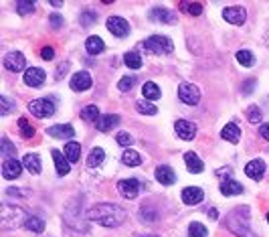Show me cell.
<instances>
[{
	"instance_id": "21",
	"label": "cell",
	"mask_w": 269,
	"mask_h": 237,
	"mask_svg": "<svg viewBox=\"0 0 269 237\" xmlns=\"http://www.w3.org/2000/svg\"><path fill=\"white\" fill-rule=\"evenodd\" d=\"M53 154V160H55V168H57V175L59 177H67L71 173V166H69V160L63 156V152L59 150H51Z\"/></svg>"
},
{
	"instance_id": "1",
	"label": "cell",
	"mask_w": 269,
	"mask_h": 237,
	"mask_svg": "<svg viewBox=\"0 0 269 237\" xmlns=\"http://www.w3.org/2000/svg\"><path fill=\"white\" fill-rule=\"evenodd\" d=\"M87 217L104 227H118L126 221V211L120 207V205H114V203H99L95 207L89 209Z\"/></svg>"
},
{
	"instance_id": "10",
	"label": "cell",
	"mask_w": 269,
	"mask_h": 237,
	"mask_svg": "<svg viewBox=\"0 0 269 237\" xmlns=\"http://www.w3.org/2000/svg\"><path fill=\"white\" fill-rule=\"evenodd\" d=\"M223 18H225L227 22H231V24L239 26V24H243V22H245L247 12H245V8H243V6H229V8H225V10H223Z\"/></svg>"
},
{
	"instance_id": "49",
	"label": "cell",
	"mask_w": 269,
	"mask_h": 237,
	"mask_svg": "<svg viewBox=\"0 0 269 237\" xmlns=\"http://www.w3.org/2000/svg\"><path fill=\"white\" fill-rule=\"evenodd\" d=\"M41 57H43L45 61H51V59L55 57V51H53V47H43V49H41Z\"/></svg>"
},
{
	"instance_id": "4",
	"label": "cell",
	"mask_w": 269,
	"mask_h": 237,
	"mask_svg": "<svg viewBox=\"0 0 269 237\" xmlns=\"http://www.w3.org/2000/svg\"><path fill=\"white\" fill-rule=\"evenodd\" d=\"M144 51L146 53H152V55H170L174 51V43L164 37V35H152L148 37L144 43H142Z\"/></svg>"
},
{
	"instance_id": "39",
	"label": "cell",
	"mask_w": 269,
	"mask_h": 237,
	"mask_svg": "<svg viewBox=\"0 0 269 237\" xmlns=\"http://www.w3.org/2000/svg\"><path fill=\"white\" fill-rule=\"evenodd\" d=\"M18 130H20V136L26 138V140L35 136V128H32V124H28L26 118H20V120H18Z\"/></svg>"
},
{
	"instance_id": "48",
	"label": "cell",
	"mask_w": 269,
	"mask_h": 237,
	"mask_svg": "<svg viewBox=\"0 0 269 237\" xmlns=\"http://www.w3.org/2000/svg\"><path fill=\"white\" fill-rule=\"evenodd\" d=\"M69 67H71V63H69V61L59 63V67H57V71H55V79H63V75L69 71Z\"/></svg>"
},
{
	"instance_id": "22",
	"label": "cell",
	"mask_w": 269,
	"mask_h": 237,
	"mask_svg": "<svg viewBox=\"0 0 269 237\" xmlns=\"http://www.w3.org/2000/svg\"><path fill=\"white\" fill-rule=\"evenodd\" d=\"M184 162H186L188 173H192V175H200V173L205 171L203 160H200L198 154H194V152H186V154H184Z\"/></svg>"
},
{
	"instance_id": "42",
	"label": "cell",
	"mask_w": 269,
	"mask_h": 237,
	"mask_svg": "<svg viewBox=\"0 0 269 237\" xmlns=\"http://www.w3.org/2000/svg\"><path fill=\"white\" fill-rule=\"evenodd\" d=\"M134 85H136V75H126V77H122V79H120V83H118V89L126 93V91H130Z\"/></svg>"
},
{
	"instance_id": "51",
	"label": "cell",
	"mask_w": 269,
	"mask_h": 237,
	"mask_svg": "<svg viewBox=\"0 0 269 237\" xmlns=\"http://www.w3.org/2000/svg\"><path fill=\"white\" fill-rule=\"evenodd\" d=\"M259 136H261L263 140H269V124H261V126H259Z\"/></svg>"
},
{
	"instance_id": "45",
	"label": "cell",
	"mask_w": 269,
	"mask_h": 237,
	"mask_svg": "<svg viewBox=\"0 0 269 237\" xmlns=\"http://www.w3.org/2000/svg\"><path fill=\"white\" fill-rule=\"evenodd\" d=\"M16 10L18 14H28L35 10V2H28V0H18L16 2Z\"/></svg>"
},
{
	"instance_id": "34",
	"label": "cell",
	"mask_w": 269,
	"mask_h": 237,
	"mask_svg": "<svg viewBox=\"0 0 269 237\" xmlns=\"http://www.w3.org/2000/svg\"><path fill=\"white\" fill-rule=\"evenodd\" d=\"M0 156H6V160L16 156V146L8 138H2V142H0Z\"/></svg>"
},
{
	"instance_id": "8",
	"label": "cell",
	"mask_w": 269,
	"mask_h": 237,
	"mask_svg": "<svg viewBox=\"0 0 269 237\" xmlns=\"http://www.w3.org/2000/svg\"><path fill=\"white\" fill-rule=\"evenodd\" d=\"M118 193H120L124 199L132 201V199L138 197V193H140V183H138L136 179H124V181L118 183Z\"/></svg>"
},
{
	"instance_id": "47",
	"label": "cell",
	"mask_w": 269,
	"mask_h": 237,
	"mask_svg": "<svg viewBox=\"0 0 269 237\" xmlns=\"http://www.w3.org/2000/svg\"><path fill=\"white\" fill-rule=\"evenodd\" d=\"M116 142H118L120 146H132L134 138H132L128 132H118V136H116Z\"/></svg>"
},
{
	"instance_id": "50",
	"label": "cell",
	"mask_w": 269,
	"mask_h": 237,
	"mask_svg": "<svg viewBox=\"0 0 269 237\" xmlns=\"http://www.w3.org/2000/svg\"><path fill=\"white\" fill-rule=\"evenodd\" d=\"M253 87H255V79H247V81L243 83V93H245V95L253 93Z\"/></svg>"
},
{
	"instance_id": "5",
	"label": "cell",
	"mask_w": 269,
	"mask_h": 237,
	"mask_svg": "<svg viewBox=\"0 0 269 237\" xmlns=\"http://www.w3.org/2000/svg\"><path fill=\"white\" fill-rule=\"evenodd\" d=\"M28 112L35 116V118H49L55 114V101L49 99V97H39V99H32L28 104Z\"/></svg>"
},
{
	"instance_id": "25",
	"label": "cell",
	"mask_w": 269,
	"mask_h": 237,
	"mask_svg": "<svg viewBox=\"0 0 269 237\" xmlns=\"http://www.w3.org/2000/svg\"><path fill=\"white\" fill-rule=\"evenodd\" d=\"M243 191H245V187L241 183H237V181H225L221 185V193L225 197H235V195H241Z\"/></svg>"
},
{
	"instance_id": "57",
	"label": "cell",
	"mask_w": 269,
	"mask_h": 237,
	"mask_svg": "<svg viewBox=\"0 0 269 237\" xmlns=\"http://www.w3.org/2000/svg\"><path fill=\"white\" fill-rule=\"evenodd\" d=\"M267 221H269V213H267Z\"/></svg>"
},
{
	"instance_id": "28",
	"label": "cell",
	"mask_w": 269,
	"mask_h": 237,
	"mask_svg": "<svg viewBox=\"0 0 269 237\" xmlns=\"http://www.w3.org/2000/svg\"><path fill=\"white\" fill-rule=\"evenodd\" d=\"M65 156L69 162H77L81 156V144L79 142H67L65 144Z\"/></svg>"
},
{
	"instance_id": "55",
	"label": "cell",
	"mask_w": 269,
	"mask_h": 237,
	"mask_svg": "<svg viewBox=\"0 0 269 237\" xmlns=\"http://www.w3.org/2000/svg\"><path fill=\"white\" fill-rule=\"evenodd\" d=\"M265 43L269 45V30H267V35H265Z\"/></svg>"
},
{
	"instance_id": "41",
	"label": "cell",
	"mask_w": 269,
	"mask_h": 237,
	"mask_svg": "<svg viewBox=\"0 0 269 237\" xmlns=\"http://www.w3.org/2000/svg\"><path fill=\"white\" fill-rule=\"evenodd\" d=\"M180 8L192 16H198L203 12V4L200 2H180Z\"/></svg>"
},
{
	"instance_id": "23",
	"label": "cell",
	"mask_w": 269,
	"mask_h": 237,
	"mask_svg": "<svg viewBox=\"0 0 269 237\" xmlns=\"http://www.w3.org/2000/svg\"><path fill=\"white\" fill-rule=\"evenodd\" d=\"M221 138L223 140H229L231 144H237L239 140H241V128L237 126V124H227L225 128H223V132H221Z\"/></svg>"
},
{
	"instance_id": "30",
	"label": "cell",
	"mask_w": 269,
	"mask_h": 237,
	"mask_svg": "<svg viewBox=\"0 0 269 237\" xmlns=\"http://www.w3.org/2000/svg\"><path fill=\"white\" fill-rule=\"evenodd\" d=\"M104 158H106L104 148H93V150L89 152V156H87V166H89V168H95V166H99V164L104 162Z\"/></svg>"
},
{
	"instance_id": "38",
	"label": "cell",
	"mask_w": 269,
	"mask_h": 237,
	"mask_svg": "<svg viewBox=\"0 0 269 237\" xmlns=\"http://www.w3.org/2000/svg\"><path fill=\"white\" fill-rule=\"evenodd\" d=\"M237 61L243 65V67H253L255 65V57H253V53L251 51H237Z\"/></svg>"
},
{
	"instance_id": "44",
	"label": "cell",
	"mask_w": 269,
	"mask_h": 237,
	"mask_svg": "<svg viewBox=\"0 0 269 237\" xmlns=\"http://www.w3.org/2000/svg\"><path fill=\"white\" fill-rule=\"evenodd\" d=\"M247 120H249L251 124H259V122H261V110H259L257 106H249V110H247Z\"/></svg>"
},
{
	"instance_id": "36",
	"label": "cell",
	"mask_w": 269,
	"mask_h": 237,
	"mask_svg": "<svg viewBox=\"0 0 269 237\" xmlns=\"http://www.w3.org/2000/svg\"><path fill=\"white\" fill-rule=\"evenodd\" d=\"M97 18H99V14L95 12V10H83L81 12V16H79V20H81V26H91V24H95L97 22Z\"/></svg>"
},
{
	"instance_id": "35",
	"label": "cell",
	"mask_w": 269,
	"mask_h": 237,
	"mask_svg": "<svg viewBox=\"0 0 269 237\" xmlns=\"http://www.w3.org/2000/svg\"><path fill=\"white\" fill-rule=\"evenodd\" d=\"M124 63H126L130 69H142V65H144L142 57H140L138 53H134V51H130V53L124 55Z\"/></svg>"
},
{
	"instance_id": "29",
	"label": "cell",
	"mask_w": 269,
	"mask_h": 237,
	"mask_svg": "<svg viewBox=\"0 0 269 237\" xmlns=\"http://www.w3.org/2000/svg\"><path fill=\"white\" fill-rule=\"evenodd\" d=\"M24 227H26L28 231H32V233H43V231H45V221H43L41 217H37V215H28Z\"/></svg>"
},
{
	"instance_id": "17",
	"label": "cell",
	"mask_w": 269,
	"mask_h": 237,
	"mask_svg": "<svg viewBox=\"0 0 269 237\" xmlns=\"http://www.w3.org/2000/svg\"><path fill=\"white\" fill-rule=\"evenodd\" d=\"M47 134L51 136V138H59V140H69V138H73L75 136V130H73V126H69V124H57V126H51L49 130H47Z\"/></svg>"
},
{
	"instance_id": "46",
	"label": "cell",
	"mask_w": 269,
	"mask_h": 237,
	"mask_svg": "<svg viewBox=\"0 0 269 237\" xmlns=\"http://www.w3.org/2000/svg\"><path fill=\"white\" fill-rule=\"evenodd\" d=\"M49 24H51L53 28H61V26L65 24V18H63L59 12H53V14H49Z\"/></svg>"
},
{
	"instance_id": "54",
	"label": "cell",
	"mask_w": 269,
	"mask_h": 237,
	"mask_svg": "<svg viewBox=\"0 0 269 237\" xmlns=\"http://www.w3.org/2000/svg\"><path fill=\"white\" fill-rule=\"evenodd\" d=\"M207 213H209V217H213V219H217V211H215V209H209Z\"/></svg>"
},
{
	"instance_id": "32",
	"label": "cell",
	"mask_w": 269,
	"mask_h": 237,
	"mask_svg": "<svg viewBox=\"0 0 269 237\" xmlns=\"http://www.w3.org/2000/svg\"><path fill=\"white\" fill-rule=\"evenodd\" d=\"M136 110H138L140 114H146V116H156V114H158V108H156L154 104H150L148 99H138V101H136Z\"/></svg>"
},
{
	"instance_id": "52",
	"label": "cell",
	"mask_w": 269,
	"mask_h": 237,
	"mask_svg": "<svg viewBox=\"0 0 269 237\" xmlns=\"http://www.w3.org/2000/svg\"><path fill=\"white\" fill-rule=\"evenodd\" d=\"M225 175H227V177H231V168H221V171L217 173V177H225Z\"/></svg>"
},
{
	"instance_id": "37",
	"label": "cell",
	"mask_w": 269,
	"mask_h": 237,
	"mask_svg": "<svg viewBox=\"0 0 269 237\" xmlns=\"http://www.w3.org/2000/svg\"><path fill=\"white\" fill-rule=\"evenodd\" d=\"M188 235L190 237H209V229H207L203 223L192 221V223L188 225Z\"/></svg>"
},
{
	"instance_id": "16",
	"label": "cell",
	"mask_w": 269,
	"mask_h": 237,
	"mask_svg": "<svg viewBox=\"0 0 269 237\" xmlns=\"http://www.w3.org/2000/svg\"><path fill=\"white\" fill-rule=\"evenodd\" d=\"M205 199V191L200 187H186L182 189V203L184 205H198Z\"/></svg>"
},
{
	"instance_id": "33",
	"label": "cell",
	"mask_w": 269,
	"mask_h": 237,
	"mask_svg": "<svg viewBox=\"0 0 269 237\" xmlns=\"http://www.w3.org/2000/svg\"><path fill=\"white\" fill-rule=\"evenodd\" d=\"M122 162H124L126 166H140V164H142V156H140V152H136V150H126V152L122 154Z\"/></svg>"
},
{
	"instance_id": "11",
	"label": "cell",
	"mask_w": 269,
	"mask_h": 237,
	"mask_svg": "<svg viewBox=\"0 0 269 237\" xmlns=\"http://www.w3.org/2000/svg\"><path fill=\"white\" fill-rule=\"evenodd\" d=\"M47 79V73L41 69V67H28L24 71V83L28 87H41Z\"/></svg>"
},
{
	"instance_id": "24",
	"label": "cell",
	"mask_w": 269,
	"mask_h": 237,
	"mask_svg": "<svg viewBox=\"0 0 269 237\" xmlns=\"http://www.w3.org/2000/svg\"><path fill=\"white\" fill-rule=\"evenodd\" d=\"M85 49H87V53H89V55H99V53H104L106 43H104V39H102V37L93 35V37H89V39L85 41Z\"/></svg>"
},
{
	"instance_id": "27",
	"label": "cell",
	"mask_w": 269,
	"mask_h": 237,
	"mask_svg": "<svg viewBox=\"0 0 269 237\" xmlns=\"http://www.w3.org/2000/svg\"><path fill=\"white\" fill-rule=\"evenodd\" d=\"M22 164H24V168H26L28 173H32V175H39V173H41V160H39V156L32 154V152H28V154L22 158Z\"/></svg>"
},
{
	"instance_id": "53",
	"label": "cell",
	"mask_w": 269,
	"mask_h": 237,
	"mask_svg": "<svg viewBox=\"0 0 269 237\" xmlns=\"http://www.w3.org/2000/svg\"><path fill=\"white\" fill-rule=\"evenodd\" d=\"M51 6H55V8H61V6H63V4H61V2H59V0H51Z\"/></svg>"
},
{
	"instance_id": "40",
	"label": "cell",
	"mask_w": 269,
	"mask_h": 237,
	"mask_svg": "<svg viewBox=\"0 0 269 237\" xmlns=\"http://www.w3.org/2000/svg\"><path fill=\"white\" fill-rule=\"evenodd\" d=\"M140 217L144 219V223H146V221H148V223L158 221V213H156L150 205H142V209H140Z\"/></svg>"
},
{
	"instance_id": "19",
	"label": "cell",
	"mask_w": 269,
	"mask_h": 237,
	"mask_svg": "<svg viewBox=\"0 0 269 237\" xmlns=\"http://www.w3.org/2000/svg\"><path fill=\"white\" fill-rule=\"evenodd\" d=\"M95 126H97L99 132H110V130H114L116 126H120V116H118V114H106V116H102V118L95 122Z\"/></svg>"
},
{
	"instance_id": "56",
	"label": "cell",
	"mask_w": 269,
	"mask_h": 237,
	"mask_svg": "<svg viewBox=\"0 0 269 237\" xmlns=\"http://www.w3.org/2000/svg\"><path fill=\"white\" fill-rule=\"evenodd\" d=\"M138 237H158V235H138Z\"/></svg>"
},
{
	"instance_id": "9",
	"label": "cell",
	"mask_w": 269,
	"mask_h": 237,
	"mask_svg": "<svg viewBox=\"0 0 269 237\" xmlns=\"http://www.w3.org/2000/svg\"><path fill=\"white\" fill-rule=\"evenodd\" d=\"M24 65H26V59H24V55L18 53V51H10V53L4 57V67H6L8 71H12V73L22 71Z\"/></svg>"
},
{
	"instance_id": "12",
	"label": "cell",
	"mask_w": 269,
	"mask_h": 237,
	"mask_svg": "<svg viewBox=\"0 0 269 237\" xmlns=\"http://www.w3.org/2000/svg\"><path fill=\"white\" fill-rule=\"evenodd\" d=\"M174 130H176L178 138L184 140V142H190V140L196 136V126H194L192 122H188V120H178V122L174 124Z\"/></svg>"
},
{
	"instance_id": "31",
	"label": "cell",
	"mask_w": 269,
	"mask_h": 237,
	"mask_svg": "<svg viewBox=\"0 0 269 237\" xmlns=\"http://www.w3.org/2000/svg\"><path fill=\"white\" fill-rule=\"evenodd\" d=\"M102 116H99V108L97 106H85L83 110H81V120H85V122H97Z\"/></svg>"
},
{
	"instance_id": "15",
	"label": "cell",
	"mask_w": 269,
	"mask_h": 237,
	"mask_svg": "<svg viewBox=\"0 0 269 237\" xmlns=\"http://www.w3.org/2000/svg\"><path fill=\"white\" fill-rule=\"evenodd\" d=\"M20 171H22V164L16 160V158H8L2 162V177L6 181H12V179H18L20 177Z\"/></svg>"
},
{
	"instance_id": "13",
	"label": "cell",
	"mask_w": 269,
	"mask_h": 237,
	"mask_svg": "<svg viewBox=\"0 0 269 237\" xmlns=\"http://www.w3.org/2000/svg\"><path fill=\"white\" fill-rule=\"evenodd\" d=\"M148 16H150V20H154V22H162V24H172V22H176V14H174L172 10H168V8H160V6L152 8Z\"/></svg>"
},
{
	"instance_id": "20",
	"label": "cell",
	"mask_w": 269,
	"mask_h": 237,
	"mask_svg": "<svg viewBox=\"0 0 269 237\" xmlns=\"http://www.w3.org/2000/svg\"><path fill=\"white\" fill-rule=\"evenodd\" d=\"M156 181L162 183V185H166V187H170V185L176 183V173H174L170 166L162 164V166L156 168Z\"/></svg>"
},
{
	"instance_id": "14",
	"label": "cell",
	"mask_w": 269,
	"mask_h": 237,
	"mask_svg": "<svg viewBox=\"0 0 269 237\" xmlns=\"http://www.w3.org/2000/svg\"><path fill=\"white\" fill-rule=\"evenodd\" d=\"M69 85H71L73 91H87L93 85V81H91V75L87 71H79V73H75L71 77V83Z\"/></svg>"
},
{
	"instance_id": "7",
	"label": "cell",
	"mask_w": 269,
	"mask_h": 237,
	"mask_svg": "<svg viewBox=\"0 0 269 237\" xmlns=\"http://www.w3.org/2000/svg\"><path fill=\"white\" fill-rule=\"evenodd\" d=\"M108 30H110L114 37L124 39V37L130 35V24H128V20L122 18V16H110V18H108Z\"/></svg>"
},
{
	"instance_id": "18",
	"label": "cell",
	"mask_w": 269,
	"mask_h": 237,
	"mask_svg": "<svg viewBox=\"0 0 269 237\" xmlns=\"http://www.w3.org/2000/svg\"><path fill=\"white\" fill-rule=\"evenodd\" d=\"M263 173H265V162L259 160V158L247 162V166H245V175H247L251 181H261V179H263Z\"/></svg>"
},
{
	"instance_id": "3",
	"label": "cell",
	"mask_w": 269,
	"mask_h": 237,
	"mask_svg": "<svg viewBox=\"0 0 269 237\" xmlns=\"http://www.w3.org/2000/svg\"><path fill=\"white\" fill-rule=\"evenodd\" d=\"M26 219H28V215L20 207L10 205V203L2 205V211H0V225H2V229H16V227L24 225Z\"/></svg>"
},
{
	"instance_id": "26",
	"label": "cell",
	"mask_w": 269,
	"mask_h": 237,
	"mask_svg": "<svg viewBox=\"0 0 269 237\" xmlns=\"http://www.w3.org/2000/svg\"><path fill=\"white\" fill-rule=\"evenodd\" d=\"M142 93H144V99H160L162 97V91L154 81H146L142 85Z\"/></svg>"
},
{
	"instance_id": "2",
	"label": "cell",
	"mask_w": 269,
	"mask_h": 237,
	"mask_svg": "<svg viewBox=\"0 0 269 237\" xmlns=\"http://www.w3.org/2000/svg\"><path fill=\"white\" fill-rule=\"evenodd\" d=\"M227 227L229 231H233L237 237H257L251 229V221H249V207L241 205L237 209H233L227 215Z\"/></svg>"
},
{
	"instance_id": "43",
	"label": "cell",
	"mask_w": 269,
	"mask_h": 237,
	"mask_svg": "<svg viewBox=\"0 0 269 237\" xmlns=\"http://www.w3.org/2000/svg\"><path fill=\"white\" fill-rule=\"evenodd\" d=\"M14 106H16V104H14L10 97H6V95H0V114H2V116L10 114Z\"/></svg>"
},
{
	"instance_id": "6",
	"label": "cell",
	"mask_w": 269,
	"mask_h": 237,
	"mask_svg": "<svg viewBox=\"0 0 269 237\" xmlns=\"http://www.w3.org/2000/svg\"><path fill=\"white\" fill-rule=\"evenodd\" d=\"M178 97L186 104V106H196L200 101V89L192 83H180L178 85Z\"/></svg>"
}]
</instances>
